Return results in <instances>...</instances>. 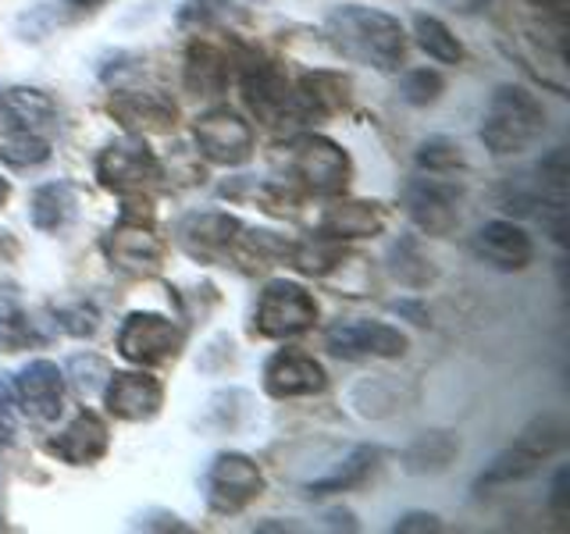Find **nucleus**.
<instances>
[{
	"mask_svg": "<svg viewBox=\"0 0 570 534\" xmlns=\"http://www.w3.org/2000/svg\"><path fill=\"white\" fill-rule=\"evenodd\" d=\"M392 531L400 534H424V531H442V521L435 513H406L400 516L396 524H392Z\"/></svg>",
	"mask_w": 570,
	"mask_h": 534,
	"instance_id": "obj_38",
	"label": "nucleus"
},
{
	"mask_svg": "<svg viewBox=\"0 0 570 534\" xmlns=\"http://www.w3.org/2000/svg\"><path fill=\"white\" fill-rule=\"evenodd\" d=\"M186 82H189V89L214 93V89H222L228 82V61L214 47L196 43L189 50V61H186Z\"/></svg>",
	"mask_w": 570,
	"mask_h": 534,
	"instance_id": "obj_29",
	"label": "nucleus"
},
{
	"mask_svg": "<svg viewBox=\"0 0 570 534\" xmlns=\"http://www.w3.org/2000/svg\"><path fill=\"white\" fill-rule=\"evenodd\" d=\"M58 328H65L68 335H94L100 328V314L97 307H89V303H71V307H61L58 314Z\"/></svg>",
	"mask_w": 570,
	"mask_h": 534,
	"instance_id": "obj_35",
	"label": "nucleus"
},
{
	"mask_svg": "<svg viewBox=\"0 0 570 534\" xmlns=\"http://www.w3.org/2000/svg\"><path fill=\"white\" fill-rule=\"evenodd\" d=\"M385 228V207L374 200H343L325 210L321 218V236L335 243L343 239H367Z\"/></svg>",
	"mask_w": 570,
	"mask_h": 534,
	"instance_id": "obj_21",
	"label": "nucleus"
},
{
	"mask_svg": "<svg viewBox=\"0 0 570 534\" xmlns=\"http://www.w3.org/2000/svg\"><path fill=\"white\" fill-rule=\"evenodd\" d=\"M107 445H111L107 424L94 414V409H82L58 438H50V453L71 463V467H86V463H97L107 453Z\"/></svg>",
	"mask_w": 570,
	"mask_h": 534,
	"instance_id": "obj_18",
	"label": "nucleus"
},
{
	"mask_svg": "<svg viewBox=\"0 0 570 534\" xmlns=\"http://www.w3.org/2000/svg\"><path fill=\"white\" fill-rule=\"evenodd\" d=\"M107 4V0H58V4H43V11L36 18H43V29L50 26H71L82 22L86 14H94Z\"/></svg>",
	"mask_w": 570,
	"mask_h": 534,
	"instance_id": "obj_34",
	"label": "nucleus"
},
{
	"mask_svg": "<svg viewBox=\"0 0 570 534\" xmlns=\"http://www.w3.org/2000/svg\"><path fill=\"white\" fill-rule=\"evenodd\" d=\"M8 196H11V182H8V178H0V207L8 204Z\"/></svg>",
	"mask_w": 570,
	"mask_h": 534,
	"instance_id": "obj_45",
	"label": "nucleus"
},
{
	"mask_svg": "<svg viewBox=\"0 0 570 534\" xmlns=\"http://www.w3.org/2000/svg\"><path fill=\"white\" fill-rule=\"evenodd\" d=\"M11 438H14V424L8 417V409H0V449H8Z\"/></svg>",
	"mask_w": 570,
	"mask_h": 534,
	"instance_id": "obj_40",
	"label": "nucleus"
},
{
	"mask_svg": "<svg viewBox=\"0 0 570 534\" xmlns=\"http://www.w3.org/2000/svg\"><path fill=\"white\" fill-rule=\"evenodd\" d=\"M261 0H186L178 11L183 26H222L228 18H236L249 8H257Z\"/></svg>",
	"mask_w": 570,
	"mask_h": 534,
	"instance_id": "obj_30",
	"label": "nucleus"
},
{
	"mask_svg": "<svg viewBox=\"0 0 570 534\" xmlns=\"http://www.w3.org/2000/svg\"><path fill=\"white\" fill-rule=\"evenodd\" d=\"M14 399L22 406V414L29 421H58L65 409V374L58 364L50 360H32L18 370L14 378Z\"/></svg>",
	"mask_w": 570,
	"mask_h": 534,
	"instance_id": "obj_13",
	"label": "nucleus"
},
{
	"mask_svg": "<svg viewBox=\"0 0 570 534\" xmlns=\"http://www.w3.org/2000/svg\"><path fill=\"white\" fill-rule=\"evenodd\" d=\"M32 343H40V335H36V325L29 320V314H22V310H0V349H4V353H22Z\"/></svg>",
	"mask_w": 570,
	"mask_h": 534,
	"instance_id": "obj_32",
	"label": "nucleus"
},
{
	"mask_svg": "<svg viewBox=\"0 0 570 534\" xmlns=\"http://www.w3.org/2000/svg\"><path fill=\"white\" fill-rule=\"evenodd\" d=\"M542 132L546 107L539 103V97L521 86H499L485 107V118H481V142L495 157H510L534 147Z\"/></svg>",
	"mask_w": 570,
	"mask_h": 534,
	"instance_id": "obj_2",
	"label": "nucleus"
},
{
	"mask_svg": "<svg viewBox=\"0 0 570 534\" xmlns=\"http://www.w3.org/2000/svg\"><path fill=\"white\" fill-rule=\"evenodd\" d=\"M414 32H417V43L428 58H435L442 65H460L463 61V43L450 32V26L439 22L435 14H417L414 18Z\"/></svg>",
	"mask_w": 570,
	"mask_h": 534,
	"instance_id": "obj_28",
	"label": "nucleus"
},
{
	"mask_svg": "<svg viewBox=\"0 0 570 534\" xmlns=\"http://www.w3.org/2000/svg\"><path fill=\"white\" fill-rule=\"evenodd\" d=\"M0 115H4V89H0Z\"/></svg>",
	"mask_w": 570,
	"mask_h": 534,
	"instance_id": "obj_46",
	"label": "nucleus"
},
{
	"mask_svg": "<svg viewBox=\"0 0 570 534\" xmlns=\"http://www.w3.org/2000/svg\"><path fill=\"white\" fill-rule=\"evenodd\" d=\"M317 320V303L314 296L296 281H267L264 293L257 299V314H254V328L264 338H289L307 332Z\"/></svg>",
	"mask_w": 570,
	"mask_h": 534,
	"instance_id": "obj_7",
	"label": "nucleus"
},
{
	"mask_svg": "<svg viewBox=\"0 0 570 534\" xmlns=\"http://www.w3.org/2000/svg\"><path fill=\"white\" fill-rule=\"evenodd\" d=\"M183 343H186V332L178 328L171 317H160V314H129L118 328V353L139 367L175 360Z\"/></svg>",
	"mask_w": 570,
	"mask_h": 534,
	"instance_id": "obj_8",
	"label": "nucleus"
},
{
	"mask_svg": "<svg viewBox=\"0 0 570 534\" xmlns=\"http://www.w3.org/2000/svg\"><path fill=\"white\" fill-rule=\"evenodd\" d=\"M264 492V474L243 453H222L207 471V506L222 516L246 510Z\"/></svg>",
	"mask_w": 570,
	"mask_h": 534,
	"instance_id": "obj_10",
	"label": "nucleus"
},
{
	"mask_svg": "<svg viewBox=\"0 0 570 534\" xmlns=\"http://www.w3.org/2000/svg\"><path fill=\"white\" fill-rule=\"evenodd\" d=\"M474 254L492 264L495 271H524L534 260V243L513 221H489L474 236Z\"/></svg>",
	"mask_w": 570,
	"mask_h": 534,
	"instance_id": "obj_17",
	"label": "nucleus"
},
{
	"mask_svg": "<svg viewBox=\"0 0 570 534\" xmlns=\"http://www.w3.org/2000/svg\"><path fill=\"white\" fill-rule=\"evenodd\" d=\"M100 246L111 267L125 275H154L160 260H165V243L157 239L150 218L142 221V214H136L132 207L121 210L118 225L107 231Z\"/></svg>",
	"mask_w": 570,
	"mask_h": 534,
	"instance_id": "obj_6",
	"label": "nucleus"
},
{
	"mask_svg": "<svg viewBox=\"0 0 570 534\" xmlns=\"http://www.w3.org/2000/svg\"><path fill=\"white\" fill-rule=\"evenodd\" d=\"M14 257H18V239L11 236V231L0 228V264H8Z\"/></svg>",
	"mask_w": 570,
	"mask_h": 534,
	"instance_id": "obj_39",
	"label": "nucleus"
},
{
	"mask_svg": "<svg viewBox=\"0 0 570 534\" xmlns=\"http://www.w3.org/2000/svg\"><path fill=\"white\" fill-rule=\"evenodd\" d=\"M460 182L445 175H421L406 186L403 200H406V214L421 231L428 236H450L460 221Z\"/></svg>",
	"mask_w": 570,
	"mask_h": 534,
	"instance_id": "obj_9",
	"label": "nucleus"
},
{
	"mask_svg": "<svg viewBox=\"0 0 570 534\" xmlns=\"http://www.w3.org/2000/svg\"><path fill=\"white\" fill-rule=\"evenodd\" d=\"M107 364L100 360V356H76V360H71V374H76V385H79V392H94L104 378H94V370H104Z\"/></svg>",
	"mask_w": 570,
	"mask_h": 534,
	"instance_id": "obj_36",
	"label": "nucleus"
},
{
	"mask_svg": "<svg viewBox=\"0 0 570 534\" xmlns=\"http://www.w3.org/2000/svg\"><path fill=\"white\" fill-rule=\"evenodd\" d=\"M328 527H346V531H356L353 516H350V513H343V510H332V513H328Z\"/></svg>",
	"mask_w": 570,
	"mask_h": 534,
	"instance_id": "obj_41",
	"label": "nucleus"
},
{
	"mask_svg": "<svg viewBox=\"0 0 570 534\" xmlns=\"http://www.w3.org/2000/svg\"><path fill=\"white\" fill-rule=\"evenodd\" d=\"M442 89H445V82H442L439 71L417 68L403 79V100L414 103V107H424V103H435L442 97Z\"/></svg>",
	"mask_w": 570,
	"mask_h": 534,
	"instance_id": "obj_33",
	"label": "nucleus"
},
{
	"mask_svg": "<svg viewBox=\"0 0 570 534\" xmlns=\"http://www.w3.org/2000/svg\"><path fill=\"white\" fill-rule=\"evenodd\" d=\"M325 36L343 58L371 65L379 71L400 68L406 53L400 18L374 11V8H356V4L335 8L325 18Z\"/></svg>",
	"mask_w": 570,
	"mask_h": 534,
	"instance_id": "obj_1",
	"label": "nucleus"
},
{
	"mask_svg": "<svg viewBox=\"0 0 570 534\" xmlns=\"http://www.w3.org/2000/svg\"><path fill=\"white\" fill-rule=\"evenodd\" d=\"M463 165V154L453 139H445V136H432V139H424L421 142V150H417V168L421 171H432V175H450Z\"/></svg>",
	"mask_w": 570,
	"mask_h": 534,
	"instance_id": "obj_31",
	"label": "nucleus"
},
{
	"mask_svg": "<svg viewBox=\"0 0 570 534\" xmlns=\"http://www.w3.org/2000/svg\"><path fill=\"white\" fill-rule=\"evenodd\" d=\"M325 346L343 356V360H361V356H403L406 353V335L382 320H350V325H335L325 338Z\"/></svg>",
	"mask_w": 570,
	"mask_h": 534,
	"instance_id": "obj_14",
	"label": "nucleus"
},
{
	"mask_svg": "<svg viewBox=\"0 0 570 534\" xmlns=\"http://www.w3.org/2000/svg\"><path fill=\"white\" fill-rule=\"evenodd\" d=\"M243 97L249 103V111H254L264 125H278L285 118H303L296 89L275 65H267V61H249L243 68Z\"/></svg>",
	"mask_w": 570,
	"mask_h": 534,
	"instance_id": "obj_12",
	"label": "nucleus"
},
{
	"mask_svg": "<svg viewBox=\"0 0 570 534\" xmlns=\"http://www.w3.org/2000/svg\"><path fill=\"white\" fill-rule=\"evenodd\" d=\"M11 399H14V388H11L4 378H0V409H8V406H11Z\"/></svg>",
	"mask_w": 570,
	"mask_h": 534,
	"instance_id": "obj_44",
	"label": "nucleus"
},
{
	"mask_svg": "<svg viewBox=\"0 0 570 534\" xmlns=\"http://www.w3.org/2000/svg\"><path fill=\"white\" fill-rule=\"evenodd\" d=\"M456 4V11H463V14H474V11H481L489 4V0H453Z\"/></svg>",
	"mask_w": 570,
	"mask_h": 534,
	"instance_id": "obj_42",
	"label": "nucleus"
},
{
	"mask_svg": "<svg viewBox=\"0 0 570 534\" xmlns=\"http://www.w3.org/2000/svg\"><path fill=\"white\" fill-rule=\"evenodd\" d=\"M350 97V82L338 76V71H314L299 82L296 89V100H299V115L303 118H325L335 115L338 107L346 103Z\"/></svg>",
	"mask_w": 570,
	"mask_h": 534,
	"instance_id": "obj_22",
	"label": "nucleus"
},
{
	"mask_svg": "<svg viewBox=\"0 0 570 534\" xmlns=\"http://www.w3.org/2000/svg\"><path fill=\"white\" fill-rule=\"evenodd\" d=\"M193 136L210 165L236 168L254 154V129H249L236 111H228V107H218V111H207L196 118Z\"/></svg>",
	"mask_w": 570,
	"mask_h": 534,
	"instance_id": "obj_11",
	"label": "nucleus"
},
{
	"mask_svg": "<svg viewBox=\"0 0 570 534\" xmlns=\"http://www.w3.org/2000/svg\"><path fill=\"white\" fill-rule=\"evenodd\" d=\"M325 385H328L325 367L307 353L282 349L264 364V388H267V396H275V399L314 396V392H325Z\"/></svg>",
	"mask_w": 570,
	"mask_h": 534,
	"instance_id": "obj_16",
	"label": "nucleus"
},
{
	"mask_svg": "<svg viewBox=\"0 0 570 534\" xmlns=\"http://www.w3.org/2000/svg\"><path fill=\"white\" fill-rule=\"evenodd\" d=\"M76 207H79V192L71 182H47L32 192V225L40 231H58L65 228L71 218H76Z\"/></svg>",
	"mask_w": 570,
	"mask_h": 534,
	"instance_id": "obj_23",
	"label": "nucleus"
},
{
	"mask_svg": "<svg viewBox=\"0 0 570 534\" xmlns=\"http://www.w3.org/2000/svg\"><path fill=\"white\" fill-rule=\"evenodd\" d=\"M285 168L293 171L311 192H338L350 182V157L343 147H335L325 136H299L285 147Z\"/></svg>",
	"mask_w": 570,
	"mask_h": 534,
	"instance_id": "obj_4",
	"label": "nucleus"
},
{
	"mask_svg": "<svg viewBox=\"0 0 570 534\" xmlns=\"http://www.w3.org/2000/svg\"><path fill=\"white\" fill-rule=\"evenodd\" d=\"M0 524H4V521H0Z\"/></svg>",
	"mask_w": 570,
	"mask_h": 534,
	"instance_id": "obj_47",
	"label": "nucleus"
},
{
	"mask_svg": "<svg viewBox=\"0 0 570 534\" xmlns=\"http://www.w3.org/2000/svg\"><path fill=\"white\" fill-rule=\"evenodd\" d=\"M50 157V142L40 132H29L22 125H14L0 136V160L11 168H36Z\"/></svg>",
	"mask_w": 570,
	"mask_h": 534,
	"instance_id": "obj_27",
	"label": "nucleus"
},
{
	"mask_svg": "<svg viewBox=\"0 0 570 534\" xmlns=\"http://www.w3.org/2000/svg\"><path fill=\"white\" fill-rule=\"evenodd\" d=\"M243 225L232 218L225 210H207V214H193V218L183 221L178 228V243H183L193 257L210 260V257H222L225 249L236 243V231Z\"/></svg>",
	"mask_w": 570,
	"mask_h": 534,
	"instance_id": "obj_20",
	"label": "nucleus"
},
{
	"mask_svg": "<svg viewBox=\"0 0 570 534\" xmlns=\"http://www.w3.org/2000/svg\"><path fill=\"white\" fill-rule=\"evenodd\" d=\"M4 115H11L14 125H22V129L40 132V136L53 129V100L43 89H29V86L4 89Z\"/></svg>",
	"mask_w": 570,
	"mask_h": 534,
	"instance_id": "obj_24",
	"label": "nucleus"
},
{
	"mask_svg": "<svg viewBox=\"0 0 570 534\" xmlns=\"http://www.w3.org/2000/svg\"><path fill=\"white\" fill-rule=\"evenodd\" d=\"M104 403L118 421H150L165 403V388L147 370H115L107 378Z\"/></svg>",
	"mask_w": 570,
	"mask_h": 534,
	"instance_id": "obj_15",
	"label": "nucleus"
},
{
	"mask_svg": "<svg viewBox=\"0 0 570 534\" xmlns=\"http://www.w3.org/2000/svg\"><path fill=\"white\" fill-rule=\"evenodd\" d=\"M528 4L542 8V11H563V4H567V0H528Z\"/></svg>",
	"mask_w": 570,
	"mask_h": 534,
	"instance_id": "obj_43",
	"label": "nucleus"
},
{
	"mask_svg": "<svg viewBox=\"0 0 570 534\" xmlns=\"http://www.w3.org/2000/svg\"><path fill=\"white\" fill-rule=\"evenodd\" d=\"M107 111H111L129 132H168L175 125V103L160 93H136V89H125V93L111 97Z\"/></svg>",
	"mask_w": 570,
	"mask_h": 534,
	"instance_id": "obj_19",
	"label": "nucleus"
},
{
	"mask_svg": "<svg viewBox=\"0 0 570 534\" xmlns=\"http://www.w3.org/2000/svg\"><path fill=\"white\" fill-rule=\"evenodd\" d=\"M374 463H379V449H374V445H356L338 467H332L325 477L311 481L307 495H332V492H350L356 485H364V477L374 471Z\"/></svg>",
	"mask_w": 570,
	"mask_h": 534,
	"instance_id": "obj_25",
	"label": "nucleus"
},
{
	"mask_svg": "<svg viewBox=\"0 0 570 534\" xmlns=\"http://www.w3.org/2000/svg\"><path fill=\"white\" fill-rule=\"evenodd\" d=\"M160 160L154 157V150L142 142L136 132L107 142L97 157V178L104 189H111L118 196H132L150 189L154 182H160Z\"/></svg>",
	"mask_w": 570,
	"mask_h": 534,
	"instance_id": "obj_5",
	"label": "nucleus"
},
{
	"mask_svg": "<svg viewBox=\"0 0 570 534\" xmlns=\"http://www.w3.org/2000/svg\"><path fill=\"white\" fill-rule=\"evenodd\" d=\"M456 453H460L456 435H450V432H424V435H417L414 442H410V449L403 453V463H406V471H414V474L445 471Z\"/></svg>",
	"mask_w": 570,
	"mask_h": 534,
	"instance_id": "obj_26",
	"label": "nucleus"
},
{
	"mask_svg": "<svg viewBox=\"0 0 570 534\" xmlns=\"http://www.w3.org/2000/svg\"><path fill=\"white\" fill-rule=\"evenodd\" d=\"M549 506H552V513L560 516V521H563V516H570V471L567 467H560L557 477H552Z\"/></svg>",
	"mask_w": 570,
	"mask_h": 534,
	"instance_id": "obj_37",
	"label": "nucleus"
},
{
	"mask_svg": "<svg viewBox=\"0 0 570 534\" xmlns=\"http://www.w3.org/2000/svg\"><path fill=\"white\" fill-rule=\"evenodd\" d=\"M560 445H563V421L560 417L546 414L539 421H531L521 432V438H517L507 453H499L489 463V471L478 477V492L485 495L499 485H513V481L531 477L552 453L560 449Z\"/></svg>",
	"mask_w": 570,
	"mask_h": 534,
	"instance_id": "obj_3",
	"label": "nucleus"
}]
</instances>
